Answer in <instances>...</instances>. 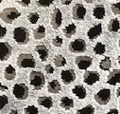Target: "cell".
Returning <instances> with one entry per match:
<instances>
[{
    "instance_id": "obj_1",
    "label": "cell",
    "mask_w": 120,
    "mask_h": 114,
    "mask_svg": "<svg viewBox=\"0 0 120 114\" xmlns=\"http://www.w3.org/2000/svg\"><path fill=\"white\" fill-rule=\"evenodd\" d=\"M29 83H30V85L34 88V90H40L43 89L44 85L45 83V75L40 71L33 70L29 74Z\"/></svg>"
},
{
    "instance_id": "obj_2",
    "label": "cell",
    "mask_w": 120,
    "mask_h": 114,
    "mask_svg": "<svg viewBox=\"0 0 120 114\" xmlns=\"http://www.w3.org/2000/svg\"><path fill=\"white\" fill-rule=\"evenodd\" d=\"M13 38L19 45H26L29 41V33L24 27H17L13 31Z\"/></svg>"
},
{
    "instance_id": "obj_3",
    "label": "cell",
    "mask_w": 120,
    "mask_h": 114,
    "mask_svg": "<svg viewBox=\"0 0 120 114\" xmlns=\"http://www.w3.org/2000/svg\"><path fill=\"white\" fill-rule=\"evenodd\" d=\"M20 15H21V12L16 8H13V7L6 8L1 12V19L8 24H11Z\"/></svg>"
},
{
    "instance_id": "obj_4",
    "label": "cell",
    "mask_w": 120,
    "mask_h": 114,
    "mask_svg": "<svg viewBox=\"0 0 120 114\" xmlns=\"http://www.w3.org/2000/svg\"><path fill=\"white\" fill-rule=\"evenodd\" d=\"M17 65L19 68H35L36 62L31 54L21 53L17 58Z\"/></svg>"
},
{
    "instance_id": "obj_5",
    "label": "cell",
    "mask_w": 120,
    "mask_h": 114,
    "mask_svg": "<svg viewBox=\"0 0 120 114\" xmlns=\"http://www.w3.org/2000/svg\"><path fill=\"white\" fill-rule=\"evenodd\" d=\"M12 93L14 97L18 100H26L28 97L29 90L27 86L25 85L24 83H17L14 85L12 89Z\"/></svg>"
},
{
    "instance_id": "obj_6",
    "label": "cell",
    "mask_w": 120,
    "mask_h": 114,
    "mask_svg": "<svg viewBox=\"0 0 120 114\" xmlns=\"http://www.w3.org/2000/svg\"><path fill=\"white\" fill-rule=\"evenodd\" d=\"M111 95H112L111 94V90L109 89H102V90H100L99 91H98L95 94L94 98H95V101L98 105L105 106V105H107L110 102Z\"/></svg>"
},
{
    "instance_id": "obj_7",
    "label": "cell",
    "mask_w": 120,
    "mask_h": 114,
    "mask_svg": "<svg viewBox=\"0 0 120 114\" xmlns=\"http://www.w3.org/2000/svg\"><path fill=\"white\" fill-rule=\"evenodd\" d=\"M69 50L74 53H82L86 50V42L83 39H75L69 44Z\"/></svg>"
},
{
    "instance_id": "obj_8",
    "label": "cell",
    "mask_w": 120,
    "mask_h": 114,
    "mask_svg": "<svg viewBox=\"0 0 120 114\" xmlns=\"http://www.w3.org/2000/svg\"><path fill=\"white\" fill-rule=\"evenodd\" d=\"M99 73L94 70H86L83 74V82L89 86H92L99 81Z\"/></svg>"
},
{
    "instance_id": "obj_9",
    "label": "cell",
    "mask_w": 120,
    "mask_h": 114,
    "mask_svg": "<svg viewBox=\"0 0 120 114\" xmlns=\"http://www.w3.org/2000/svg\"><path fill=\"white\" fill-rule=\"evenodd\" d=\"M92 63L93 59L90 56H78L75 59V64L79 69H87Z\"/></svg>"
},
{
    "instance_id": "obj_10",
    "label": "cell",
    "mask_w": 120,
    "mask_h": 114,
    "mask_svg": "<svg viewBox=\"0 0 120 114\" xmlns=\"http://www.w3.org/2000/svg\"><path fill=\"white\" fill-rule=\"evenodd\" d=\"M62 21H63V14H62V12L60 11V9H55L53 11V12L51 13V16H50V23H51V26L57 30L61 27L62 25Z\"/></svg>"
},
{
    "instance_id": "obj_11",
    "label": "cell",
    "mask_w": 120,
    "mask_h": 114,
    "mask_svg": "<svg viewBox=\"0 0 120 114\" xmlns=\"http://www.w3.org/2000/svg\"><path fill=\"white\" fill-rule=\"evenodd\" d=\"M86 15V9L82 4H76L72 9V16L75 20H83Z\"/></svg>"
},
{
    "instance_id": "obj_12",
    "label": "cell",
    "mask_w": 120,
    "mask_h": 114,
    "mask_svg": "<svg viewBox=\"0 0 120 114\" xmlns=\"http://www.w3.org/2000/svg\"><path fill=\"white\" fill-rule=\"evenodd\" d=\"M11 51H12V48L9 43L7 42L0 43V59H1V61L8 60L11 55Z\"/></svg>"
},
{
    "instance_id": "obj_13",
    "label": "cell",
    "mask_w": 120,
    "mask_h": 114,
    "mask_svg": "<svg viewBox=\"0 0 120 114\" xmlns=\"http://www.w3.org/2000/svg\"><path fill=\"white\" fill-rule=\"evenodd\" d=\"M61 79H62V81H63L64 84H66V85L73 83V82L76 80V73H75V70H74V69H64V70L61 72Z\"/></svg>"
},
{
    "instance_id": "obj_14",
    "label": "cell",
    "mask_w": 120,
    "mask_h": 114,
    "mask_svg": "<svg viewBox=\"0 0 120 114\" xmlns=\"http://www.w3.org/2000/svg\"><path fill=\"white\" fill-rule=\"evenodd\" d=\"M102 33V25L101 24H98L93 26L92 28H90L88 32H87V36L90 40H94L97 37H98Z\"/></svg>"
},
{
    "instance_id": "obj_15",
    "label": "cell",
    "mask_w": 120,
    "mask_h": 114,
    "mask_svg": "<svg viewBox=\"0 0 120 114\" xmlns=\"http://www.w3.org/2000/svg\"><path fill=\"white\" fill-rule=\"evenodd\" d=\"M107 83L112 86L120 83V69H113L112 71H111L108 75Z\"/></svg>"
},
{
    "instance_id": "obj_16",
    "label": "cell",
    "mask_w": 120,
    "mask_h": 114,
    "mask_svg": "<svg viewBox=\"0 0 120 114\" xmlns=\"http://www.w3.org/2000/svg\"><path fill=\"white\" fill-rule=\"evenodd\" d=\"M35 51L39 54L40 59L42 61H46L48 58V49L45 45H38L35 48Z\"/></svg>"
},
{
    "instance_id": "obj_17",
    "label": "cell",
    "mask_w": 120,
    "mask_h": 114,
    "mask_svg": "<svg viewBox=\"0 0 120 114\" xmlns=\"http://www.w3.org/2000/svg\"><path fill=\"white\" fill-rule=\"evenodd\" d=\"M61 85H60L59 81L58 80H52L48 83L47 85V90L48 92L50 93H53V94H57L60 92V90H61Z\"/></svg>"
},
{
    "instance_id": "obj_18",
    "label": "cell",
    "mask_w": 120,
    "mask_h": 114,
    "mask_svg": "<svg viewBox=\"0 0 120 114\" xmlns=\"http://www.w3.org/2000/svg\"><path fill=\"white\" fill-rule=\"evenodd\" d=\"M60 106L63 109L69 110L74 106V100L70 97H63L60 100Z\"/></svg>"
},
{
    "instance_id": "obj_19",
    "label": "cell",
    "mask_w": 120,
    "mask_h": 114,
    "mask_svg": "<svg viewBox=\"0 0 120 114\" xmlns=\"http://www.w3.org/2000/svg\"><path fill=\"white\" fill-rule=\"evenodd\" d=\"M72 92L79 98V99H84L86 97V89L81 85H77L72 89Z\"/></svg>"
},
{
    "instance_id": "obj_20",
    "label": "cell",
    "mask_w": 120,
    "mask_h": 114,
    "mask_svg": "<svg viewBox=\"0 0 120 114\" xmlns=\"http://www.w3.org/2000/svg\"><path fill=\"white\" fill-rule=\"evenodd\" d=\"M37 101H38V104L40 106H42L47 109L51 108L53 106V100H52V98H50L48 96H41L38 98Z\"/></svg>"
},
{
    "instance_id": "obj_21",
    "label": "cell",
    "mask_w": 120,
    "mask_h": 114,
    "mask_svg": "<svg viewBox=\"0 0 120 114\" xmlns=\"http://www.w3.org/2000/svg\"><path fill=\"white\" fill-rule=\"evenodd\" d=\"M93 15L96 19H103L105 16V8L103 5H97L93 10Z\"/></svg>"
},
{
    "instance_id": "obj_22",
    "label": "cell",
    "mask_w": 120,
    "mask_h": 114,
    "mask_svg": "<svg viewBox=\"0 0 120 114\" xmlns=\"http://www.w3.org/2000/svg\"><path fill=\"white\" fill-rule=\"evenodd\" d=\"M4 76H5V79L6 80H9V81L13 80L15 78V76H16V70H15V69L11 65H9L5 69Z\"/></svg>"
},
{
    "instance_id": "obj_23",
    "label": "cell",
    "mask_w": 120,
    "mask_h": 114,
    "mask_svg": "<svg viewBox=\"0 0 120 114\" xmlns=\"http://www.w3.org/2000/svg\"><path fill=\"white\" fill-rule=\"evenodd\" d=\"M120 28V23L119 20L117 18H112L110 20L109 24H108V30L112 33H116L119 31Z\"/></svg>"
},
{
    "instance_id": "obj_24",
    "label": "cell",
    "mask_w": 120,
    "mask_h": 114,
    "mask_svg": "<svg viewBox=\"0 0 120 114\" xmlns=\"http://www.w3.org/2000/svg\"><path fill=\"white\" fill-rule=\"evenodd\" d=\"M76 31H77V27L75 24H69L67 25L64 30V33L65 35V37L67 38H71L75 33H76Z\"/></svg>"
},
{
    "instance_id": "obj_25",
    "label": "cell",
    "mask_w": 120,
    "mask_h": 114,
    "mask_svg": "<svg viewBox=\"0 0 120 114\" xmlns=\"http://www.w3.org/2000/svg\"><path fill=\"white\" fill-rule=\"evenodd\" d=\"M33 36L35 39L37 40H40V39H43L45 36V28L41 25L39 26L37 28H35L34 32H33Z\"/></svg>"
},
{
    "instance_id": "obj_26",
    "label": "cell",
    "mask_w": 120,
    "mask_h": 114,
    "mask_svg": "<svg viewBox=\"0 0 120 114\" xmlns=\"http://www.w3.org/2000/svg\"><path fill=\"white\" fill-rule=\"evenodd\" d=\"M76 114H95V107L92 105H88L80 109H78Z\"/></svg>"
},
{
    "instance_id": "obj_27",
    "label": "cell",
    "mask_w": 120,
    "mask_h": 114,
    "mask_svg": "<svg viewBox=\"0 0 120 114\" xmlns=\"http://www.w3.org/2000/svg\"><path fill=\"white\" fill-rule=\"evenodd\" d=\"M54 64L58 68L64 67V66L66 65V59L64 58L62 54H58V55L55 56V58H54Z\"/></svg>"
},
{
    "instance_id": "obj_28",
    "label": "cell",
    "mask_w": 120,
    "mask_h": 114,
    "mask_svg": "<svg viewBox=\"0 0 120 114\" xmlns=\"http://www.w3.org/2000/svg\"><path fill=\"white\" fill-rule=\"evenodd\" d=\"M111 67H112V61L110 59V57H105V58H103L100 61L99 68L102 70H108V69H111Z\"/></svg>"
},
{
    "instance_id": "obj_29",
    "label": "cell",
    "mask_w": 120,
    "mask_h": 114,
    "mask_svg": "<svg viewBox=\"0 0 120 114\" xmlns=\"http://www.w3.org/2000/svg\"><path fill=\"white\" fill-rule=\"evenodd\" d=\"M105 50H106V47L103 43H97L96 46L94 47V52L96 54H98V55H102L105 53Z\"/></svg>"
},
{
    "instance_id": "obj_30",
    "label": "cell",
    "mask_w": 120,
    "mask_h": 114,
    "mask_svg": "<svg viewBox=\"0 0 120 114\" xmlns=\"http://www.w3.org/2000/svg\"><path fill=\"white\" fill-rule=\"evenodd\" d=\"M24 114H39V111L35 106H28L24 109Z\"/></svg>"
},
{
    "instance_id": "obj_31",
    "label": "cell",
    "mask_w": 120,
    "mask_h": 114,
    "mask_svg": "<svg viewBox=\"0 0 120 114\" xmlns=\"http://www.w3.org/2000/svg\"><path fill=\"white\" fill-rule=\"evenodd\" d=\"M27 20L31 24H36L39 20V14L37 12H30L27 14Z\"/></svg>"
},
{
    "instance_id": "obj_32",
    "label": "cell",
    "mask_w": 120,
    "mask_h": 114,
    "mask_svg": "<svg viewBox=\"0 0 120 114\" xmlns=\"http://www.w3.org/2000/svg\"><path fill=\"white\" fill-rule=\"evenodd\" d=\"M52 44L53 46L57 47V48H60V47H62L63 44H64V40L62 37H60V36H55L52 40Z\"/></svg>"
},
{
    "instance_id": "obj_33",
    "label": "cell",
    "mask_w": 120,
    "mask_h": 114,
    "mask_svg": "<svg viewBox=\"0 0 120 114\" xmlns=\"http://www.w3.org/2000/svg\"><path fill=\"white\" fill-rule=\"evenodd\" d=\"M36 4L40 7H49L53 4V1L52 0H38L36 1Z\"/></svg>"
},
{
    "instance_id": "obj_34",
    "label": "cell",
    "mask_w": 120,
    "mask_h": 114,
    "mask_svg": "<svg viewBox=\"0 0 120 114\" xmlns=\"http://www.w3.org/2000/svg\"><path fill=\"white\" fill-rule=\"evenodd\" d=\"M111 10L114 14H119L120 15V2L112 3L111 5Z\"/></svg>"
},
{
    "instance_id": "obj_35",
    "label": "cell",
    "mask_w": 120,
    "mask_h": 114,
    "mask_svg": "<svg viewBox=\"0 0 120 114\" xmlns=\"http://www.w3.org/2000/svg\"><path fill=\"white\" fill-rule=\"evenodd\" d=\"M9 103V98L8 96L6 95H1V97H0V108L3 109L5 107V106Z\"/></svg>"
},
{
    "instance_id": "obj_36",
    "label": "cell",
    "mask_w": 120,
    "mask_h": 114,
    "mask_svg": "<svg viewBox=\"0 0 120 114\" xmlns=\"http://www.w3.org/2000/svg\"><path fill=\"white\" fill-rule=\"evenodd\" d=\"M45 72L48 73V74H52V73L54 72V69H53V67H52L51 65H46V66L45 67Z\"/></svg>"
},
{
    "instance_id": "obj_37",
    "label": "cell",
    "mask_w": 120,
    "mask_h": 114,
    "mask_svg": "<svg viewBox=\"0 0 120 114\" xmlns=\"http://www.w3.org/2000/svg\"><path fill=\"white\" fill-rule=\"evenodd\" d=\"M18 4H20L21 6H24V7H27L30 5V0H21V1H17Z\"/></svg>"
},
{
    "instance_id": "obj_38",
    "label": "cell",
    "mask_w": 120,
    "mask_h": 114,
    "mask_svg": "<svg viewBox=\"0 0 120 114\" xmlns=\"http://www.w3.org/2000/svg\"><path fill=\"white\" fill-rule=\"evenodd\" d=\"M7 34V28L3 26H1V30H0V37L3 38Z\"/></svg>"
},
{
    "instance_id": "obj_39",
    "label": "cell",
    "mask_w": 120,
    "mask_h": 114,
    "mask_svg": "<svg viewBox=\"0 0 120 114\" xmlns=\"http://www.w3.org/2000/svg\"><path fill=\"white\" fill-rule=\"evenodd\" d=\"M104 114H119V113H118V110L116 108H112V109H110L107 113H104Z\"/></svg>"
},
{
    "instance_id": "obj_40",
    "label": "cell",
    "mask_w": 120,
    "mask_h": 114,
    "mask_svg": "<svg viewBox=\"0 0 120 114\" xmlns=\"http://www.w3.org/2000/svg\"><path fill=\"white\" fill-rule=\"evenodd\" d=\"M71 0H64V1H62V4H64V5H69V4H71Z\"/></svg>"
},
{
    "instance_id": "obj_41",
    "label": "cell",
    "mask_w": 120,
    "mask_h": 114,
    "mask_svg": "<svg viewBox=\"0 0 120 114\" xmlns=\"http://www.w3.org/2000/svg\"><path fill=\"white\" fill-rule=\"evenodd\" d=\"M0 89L1 90H8V87H5L4 85H0Z\"/></svg>"
},
{
    "instance_id": "obj_42",
    "label": "cell",
    "mask_w": 120,
    "mask_h": 114,
    "mask_svg": "<svg viewBox=\"0 0 120 114\" xmlns=\"http://www.w3.org/2000/svg\"><path fill=\"white\" fill-rule=\"evenodd\" d=\"M9 114H18V111H17L16 109H12Z\"/></svg>"
},
{
    "instance_id": "obj_43",
    "label": "cell",
    "mask_w": 120,
    "mask_h": 114,
    "mask_svg": "<svg viewBox=\"0 0 120 114\" xmlns=\"http://www.w3.org/2000/svg\"><path fill=\"white\" fill-rule=\"evenodd\" d=\"M116 96H117V97L120 96V88H118L117 90H116Z\"/></svg>"
},
{
    "instance_id": "obj_44",
    "label": "cell",
    "mask_w": 120,
    "mask_h": 114,
    "mask_svg": "<svg viewBox=\"0 0 120 114\" xmlns=\"http://www.w3.org/2000/svg\"><path fill=\"white\" fill-rule=\"evenodd\" d=\"M85 2H86V3H93L92 0H85Z\"/></svg>"
},
{
    "instance_id": "obj_45",
    "label": "cell",
    "mask_w": 120,
    "mask_h": 114,
    "mask_svg": "<svg viewBox=\"0 0 120 114\" xmlns=\"http://www.w3.org/2000/svg\"><path fill=\"white\" fill-rule=\"evenodd\" d=\"M118 64H119V65H120V56H119V57H118Z\"/></svg>"
},
{
    "instance_id": "obj_46",
    "label": "cell",
    "mask_w": 120,
    "mask_h": 114,
    "mask_svg": "<svg viewBox=\"0 0 120 114\" xmlns=\"http://www.w3.org/2000/svg\"><path fill=\"white\" fill-rule=\"evenodd\" d=\"M118 46H119V48H120V39H119V42H118Z\"/></svg>"
},
{
    "instance_id": "obj_47",
    "label": "cell",
    "mask_w": 120,
    "mask_h": 114,
    "mask_svg": "<svg viewBox=\"0 0 120 114\" xmlns=\"http://www.w3.org/2000/svg\"><path fill=\"white\" fill-rule=\"evenodd\" d=\"M56 114H61V113H56Z\"/></svg>"
},
{
    "instance_id": "obj_48",
    "label": "cell",
    "mask_w": 120,
    "mask_h": 114,
    "mask_svg": "<svg viewBox=\"0 0 120 114\" xmlns=\"http://www.w3.org/2000/svg\"><path fill=\"white\" fill-rule=\"evenodd\" d=\"M119 107H120V104H119Z\"/></svg>"
}]
</instances>
